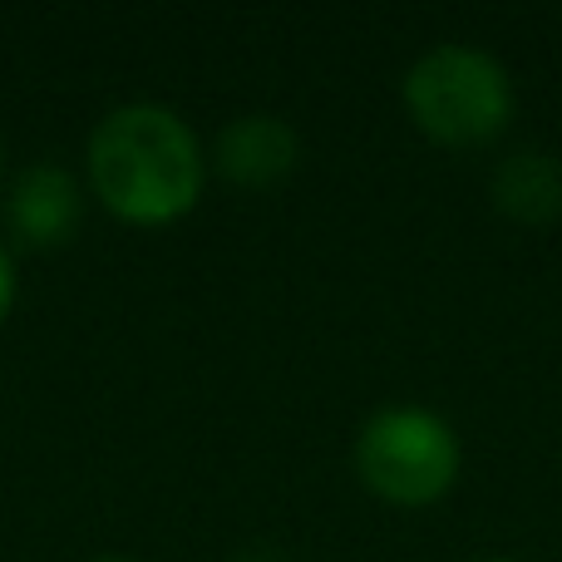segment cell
<instances>
[{
	"mask_svg": "<svg viewBox=\"0 0 562 562\" xmlns=\"http://www.w3.org/2000/svg\"><path fill=\"white\" fill-rule=\"evenodd\" d=\"M89 188L114 217L164 227L193 213L203 198V144L164 104H124L89 134Z\"/></svg>",
	"mask_w": 562,
	"mask_h": 562,
	"instance_id": "obj_1",
	"label": "cell"
},
{
	"mask_svg": "<svg viewBox=\"0 0 562 562\" xmlns=\"http://www.w3.org/2000/svg\"><path fill=\"white\" fill-rule=\"evenodd\" d=\"M405 109L435 144L484 148L514 124V79L488 49L435 45L409 65Z\"/></svg>",
	"mask_w": 562,
	"mask_h": 562,
	"instance_id": "obj_2",
	"label": "cell"
},
{
	"mask_svg": "<svg viewBox=\"0 0 562 562\" xmlns=\"http://www.w3.org/2000/svg\"><path fill=\"white\" fill-rule=\"evenodd\" d=\"M356 474L385 504L429 508L459 479V439L435 409L390 405L356 435Z\"/></svg>",
	"mask_w": 562,
	"mask_h": 562,
	"instance_id": "obj_3",
	"label": "cell"
},
{
	"mask_svg": "<svg viewBox=\"0 0 562 562\" xmlns=\"http://www.w3.org/2000/svg\"><path fill=\"white\" fill-rule=\"evenodd\" d=\"M85 217V188L69 168L59 164H30L25 173L10 183L5 198V223L20 247L30 252H55L79 233Z\"/></svg>",
	"mask_w": 562,
	"mask_h": 562,
	"instance_id": "obj_4",
	"label": "cell"
},
{
	"mask_svg": "<svg viewBox=\"0 0 562 562\" xmlns=\"http://www.w3.org/2000/svg\"><path fill=\"white\" fill-rule=\"evenodd\" d=\"M301 138L277 114H243L217 134L213 168L237 188H272L296 168Z\"/></svg>",
	"mask_w": 562,
	"mask_h": 562,
	"instance_id": "obj_5",
	"label": "cell"
},
{
	"mask_svg": "<svg viewBox=\"0 0 562 562\" xmlns=\"http://www.w3.org/2000/svg\"><path fill=\"white\" fill-rule=\"evenodd\" d=\"M494 207L514 223H553L562 213V164L543 148H514L504 164L494 168Z\"/></svg>",
	"mask_w": 562,
	"mask_h": 562,
	"instance_id": "obj_6",
	"label": "cell"
},
{
	"mask_svg": "<svg viewBox=\"0 0 562 562\" xmlns=\"http://www.w3.org/2000/svg\"><path fill=\"white\" fill-rule=\"evenodd\" d=\"M10 306H15V267H10L5 247H0V326H5Z\"/></svg>",
	"mask_w": 562,
	"mask_h": 562,
	"instance_id": "obj_7",
	"label": "cell"
},
{
	"mask_svg": "<svg viewBox=\"0 0 562 562\" xmlns=\"http://www.w3.org/2000/svg\"><path fill=\"white\" fill-rule=\"evenodd\" d=\"M237 562H277V558H267V553H252V558H237Z\"/></svg>",
	"mask_w": 562,
	"mask_h": 562,
	"instance_id": "obj_8",
	"label": "cell"
},
{
	"mask_svg": "<svg viewBox=\"0 0 562 562\" xmlns=\"http://www.w3.org/2000/svg\"><path fill=\"white\" fill-rule=\"evenodd\" d=\"M94 562H128V558H94Z\"/></svg>",
	"mask_w": 562,
	"mask_h": 562,
	"instance_id": "obj_9",
	"label": "cell"
},
{
	"mask_svg": "<svg viewBox=\"0 0 562 562\" xmlns=\"http://www.w3.org/2000/svg\"><path fill=\"white\" fill-rule=\"evenodd\" d=\"M484 562H514V558H484Z\"/></svg>",
	"mask_w": 562,
	"mask_h": 562,
	"instance_id": "obj_10",
	"label": "cell"
},
{
	"mask_svg": "<svg viewBox=\"0 0 562 562\" xmlns=\"http://www.w3.org/2000/svg\"><path fill=\"white\" fill-rule=\"evenodd\" d=\"M0 168H5V154H0Z\"/></svg>",
	"mask_w": 562,
	"mask_h": 562,
	"instance_id": "obj_11",
	"label": "cell"
}]
</instances>
